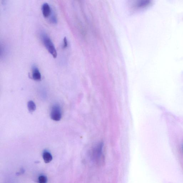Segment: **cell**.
I'll return each instance as SVG.
<instances>
[{
	"label": "cell",
	"instance_id": "5",
	"mask_svg": "<svg viewBox=\"0 0 183 183\" xmlns=\"http://www.w3.org/2000/svg\"><path fill=\"white\" fill-rule=\"evenodd\" d=\"M32 77L36 81H40L41 79V74L38 68L34 65L32 67Z\"/></svg>",
	"mask_w": 183,
	"mask_h": 183
},
{
	"label": "cell",
	"instance_id": "3",
	"mask_svg": "<svg viewBox=\"0 0 183 183\" xmlns=\"http://www.w3.org/2000/svg\"><path fill=\"white\" fill-rule=\"evenodd\" d=\"M51 119L56 121H60L62 118L61 108L58 105L55 104L52 108L51 112Z\"/></svg>",
	"mask_w": 183,
	"mask_h": 183
},
{
	"label": "cell",
	"instance_id": "4",
	"mask_svg": "<svg viewBox=\"0 0 183 183\" xmlns=\"http://www.w3.org/2000/svg\"><path fill=\"white\" fill-rule=\"evenodd\" d=\"M42 10L43 15L45 18H47L51 16L52 13L51 8L47 3L42 5Z\"/></svg>",
	"mask_w": 183,
	"mask_h": 183
},
{
	"label": "cell",
	"instance_id": "2",
	"mask_svg": "<svg viewBox=\"0 0 183 183\" xmlns=\"http://www.w3.org/2000/svg\"><path fill=\"white\" fill-rule=\"evenodd\" d=\"M42 41L48 51L49 52L54 58L57 56V52L53 43L50 38L45 33L42 32L41 34Z\"/></svg>",
	"mask_w": 183,
	"mask_h": 183
},
{
	"label": "cell",
	"instance_id": "6",
	"mask_svg": "<svg viewBox=\"0 0 183 183\" xmlns=\"http://www.w3.org/2000/svg\"><path fill=\"white\" fill-rule=\"evenodd\" d=\"M43 157L44 161L46 163H49L51 162L53 159V157L50 152L47 151H45L43 154Z\"/></svg>",
	"mask_w": 183,
	"mask_h": 183
},
{
	"label": "cell",
	"instance_id": "9",
	"mask_svg": "<svg viewBox=\"0 0 183 183\" xmlns=\"http://www.w3.org/2000/svg\"><path fill=\"white\" fill-rule=\"evenodd\" d=\"M51 14V17L50 18V21L53 23H56L57 22V18L54 13Z\"/></svg>",
	"mask_w": 183,
	"mask_h": 183
},
{
	"label": "cell",
	"instance_id": "7",
	"mask_svg": "<svg viewBox=\"0 0 183 183\" xmlns=\"http://www.w3.org/2000/svg\"><path fill=\"white\" fill-rule=\"evenodd\" d=\"M28 108L29 112H33L36 109V105L33 101H30L28 103Z\"/></svg>",
	"mask_w": 183,
	"mask_h": 183
},
{
	"label": "cell",
	"instance_id": "8",
	"mask_svg": "<svg viewBox=\"0 0 183 183\" xmlns=\"http://www.w3.org/2000/svg\"><path fill=\"white\" fill-rule=\"evenodd\" d=\"M38 182L39 183H47V178L44 175H41L39 177Z\"/></svg>",
	"mask_w": 183,
	"mask_h": 183
},
{
	"label": "cell",
	"instance_id": "1",
	"mask_svg": "<svg viewBox=\"0 0 183 183\" xmlns=\"http://www.w3.org/2000/svg\"><path fill=\"white\" fill-rule=\"evenodd\" d=\"M104 144L101 142L93 147L91 151V156L92 161L98 166H104L105 158L103 152Z\"/></svg>",
	"mask_w": 183,
	"mask_h": 183
},
{
	"label": "cell",
	"instance_id": "10",
	"mask_svg": "<svg viewBox=\"0 0 183 183\" xmlns=\"http://www.w3.org/2000/svg\"><path fill=\"white\" fill-rule=\"evenodd\" d=\"M64 44H63V48L64 49H65L67 48V47L68 46V42L66 37H65L64 38Z\"/></svg>",
	"mask_w": 183,
	"mask_h": 183
}]
</instances>
